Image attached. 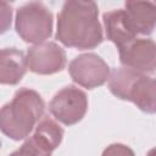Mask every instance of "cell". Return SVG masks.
<instances>
[{"label": "cell", "instance_id": "obj_4", "mask_svg": "<svg viewBox=\"0 0 156 156\" xmlns=\"http://www.w3.org/2000/svg\"><path fill=\"white\" fill-rule=\"evenodd\" d=\"M49 111L60 123L73 126L80 122L88 111L87 94L74 85H67L54 95Z\"/></svg>", "mask_w": 156, "mask_h": 156}, {"label": "cell", "instance_id": "obj_12", "mask_svg": "<svg viewBox=\"0 0 156 156\" xmlns=\"http://www.w3.org/2000/svg\"><path fill=\"white\" fill-rule=\"evenodd\" d=\"M128 101L146 113H156V78L140 73L129 91Z\"/></svg>", "mask_w": 156, "mask_h": 156}, {"label": "cell", "instance_id": "obj_13", "mask_svg": "<svg viewBox=\"0 0 156 156\" xmlns=\"http://www.w3.org/2000/svg\"><path fill=\"white\" fill-rule=\"evenodd\" d=\"M141 72H138L133 68L123 66L112 71L108 78V90L118 99L128 101L129 91L136 77Z\"/></svg>", "mask_w": 156, "mask_h": 156}, {"label": "cell", "instance_id": "obj_2", "mask_svg": "<svg viewBox=\"0 0 156 156\" xmlns=\"http://www.w3.org/2000/svg\"><path fill=\"white\" fill-rule=\"evenodd\" d=\"M45 104L40 94L29 88H20L12 100L0 112L1 132L12 140H23L43 118Z\"/></svg>", "mask_w": 156, "mask_h": 156}, {"label": "cell", "instance_id": "obj_16", "mask_svg": "<svg viewBox=\"0 0 156 156\" xmlns=\"http://www.w3.org/2000/svg\"><path fill=\"white\" fill-rule=\"evenodd\" d=\"M0 1H4V2H9V4H11V2H13L15 0H0Z\"/></svg>", "mask_w": 156, "mask_h": 156}, {"label": "cell", "instance_id": "obj_10", "mask_svg": "<svg viewBox=\"0 0 156 156\" xmlns=\"http://www.w3.org/2000/svg\"><path fill=\"white\" fill-rule=\"evenodd\" d=\"M28 69L27 55L16 48H5L0 54V82L1 84L16 85Z\"/></svg>", "mask_w": 156, "mask_h": 156}, {"label": "cell", "instance_id": "obj_15", "mask_svg": "<svg viewBox=\"0 0 156 156\" xmlns=\"http://www.w3.org/2000/svg\"><path fill=\"white\" fill-rule=\"evenodd\" d=\"M106 154H111V155H127V154H133V151L128 147V146H126V145H123V144H112V145H110L105 151H104V155H106Z\"/></svg>", "mask_w": 156, "mask_h": 156}, {"label": "cell", "instance_id": "obj_18", "mask_svg": "<svg viewBox=\"0 0 156 156\" xmlns=\"http://www.w3.org/2000/svg\"><path fill=\"white\" fill-rule=\"evenodd\" d=\"M91 1H94V0H91Z\"/></svg>", "mask_w": 156, "mask_h": 156}, {"label": "cell", "instance_id": "obj_3", "mask_svg": "<svg viewBox=\"0 0 156 156\" xmlns=\"http://www.w3.org/2000/svg\"><path fill=\"white\" fill-rule=\"evenodd\" d=\"M52 26L51 11L39 1L24 4L16 11L15 29L26 43L38 44L45 41L52 34Z\"/></svg>", "mask_w": 156, "mask_h": 156}, {"label": "cell", "instance_id": "obj_8", "mask_svg": "<svg viewBox=\"0 0 156 156\" xmlns=\"http://www.w3.org/2000/svg\"><path fill=\"white\" fill-rule=\"evenodd\" d=\"M119 50L123 66L141 73L156 72V43L147 38H135Z\"/></svg>", "mask_w": 156, "mask_h": 156}, {"label": "cell", "instance_id": "obj_6", "mask_svg": "<svg viewBox=\"0 0 156 156\" xmlns=\"http://www.w3.org/2000/svg\"><path fill=\"white\" fill-rule=\"evenodd\" d=\"M68 73L74 83L87 89L104 85L111 74L108 65L94 52L74 57L68 65Z\"/></svg>", "mask_w": 156, "mask_h": 156}, {"label": "cell", "instance_id": "obj_7", "mask_svg": "<svg viewBox=\"0 0 156 156\" xmlns=\"http://www.w3.org/2000/svg\"><path fill=\"white\" fill-rule=\"evenodd\" d=\"M28 69L37 74H54L66 66V52L55 41L33 44L27 51Z\"/></svg>", "mask_w": 156, "mask_h": 156}, {"label": "cell", "instance_id": "obj_9", "mask_svg": "<svg viewBox=\"0 0 156 156\" xmlns=\"http://www.w3.org/2000/svg\"><path fill=\"white\" fill-rule=\"evenodd\" d=\"M102 22L106 38L118 49L130 43L138 35V32L126 10H112L105 12L102 15Z\"/></svg>", "mask_w": 156, "mask_h": 156}, {"label": "cell", "instance_id": "obj_17", "mask_svg": "<svg viewBox=\"0 0 156 156\" xmlns=\"http://www.w3.org/2000/svg\"><path fill=\"white\" fill-rule=\"evenodd\" d=\"M149 154H156V149H154V150H151V151H149Z\"/></svg>", "mask_w": 156, "mask_h": 156}, {"label": "cell", "instance_id": "obj_1", "mask_svg": "<svg viewBox=\"0 0 156 156\" xmlns=\"http://www.w3.org/2000/svg\"><path fill=\"white\" fill-rule=\"evenodd\" d=\"M56 39L67 48L94 49L104 40L98 5L91 0H65L57 15Z\"/></svg>", "mask_w": 156, "mask_h": 156}, {"label": "cell", "instance_id": "obj_14", "mask_svg": "<svg viewBox=\"0 0 156 156\" xmlns=\"http://www.w3.org/2000/svg\"><path fill=\"white\" fill-rule=\"evenodd\" d=\"M1 2V33H5L10 27L12 22V7L9 2Z\"/></svg>", "mask_w": 156, "mask_h": 156}, {"label": "cell", "instance_id": "obj_11", "mask_svg": "<svg viewBox=\"0 0 156 156\" xmlns=\"http://www.w3.org/2000/svg\"><path fill=\"white\" fill-rule=\"evenodd\" d=\"M126 11L138 34L149 35L156 28V0H126Z\"/></svg>", "mask_w": 156, "mask_h": 156}, {"label": "cell", "instance_id": "obj_5", "mask_svg": "<svg viewBox=\"0 0 156 156\" xmlns=\"http://www.w3.org/2000/svg\"><path fill=\"white\" fill-rule=\"evenodd\" d=\"M63 129L58 121L43 117L34 128V133L26 138L22 146L12 155H51L61 144Z\"/></svg>", "mask_w": 156, "mask_h": 156}]
</instances>
